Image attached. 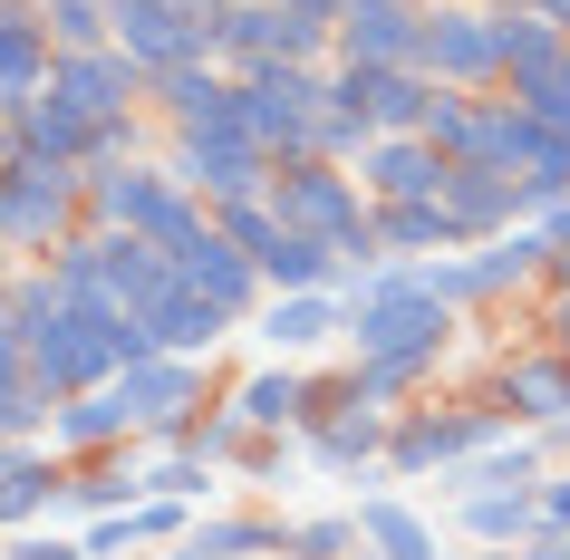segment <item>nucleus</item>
<instances>
[{
	"mask_svg": "<svg viewBox=\"0 0 570 560\" xmlns=\"http://www.w3.org/2000/svg\"><path fill=\"white\" fill-rule=\"evenodd\" d=\"M338 299H348V357H425V367L454 357L464 310L435 299L425 262H377V271H358Z\"/></svg>",
	"mask_w": 570,
	"mask_h": 560,
	"instance_id": "nucleus-1",
	"label": "nucleus"
},
{
	"mask_svg": "<svg viewBox=\"0 0 570 560\" xmlns=\"http://www.w3.org/2000/svg\"><path fill=\"white\" fill-rule=\"evenodd\" d=\"M88 223L97 233H136V242H155L165 262H184L194 242L213 233V204L194 194V184H175V165H97L88 175Z\"/></svg>",
	"mask_w": 570,
	"mask_h": 560,
	"instance_id": "nucleus-2",
	"label": "nucleus"
},
{
	"mask_svg": "<svg viewBox=\"0 0 570 560\" xmlns=\"http://www.w3.org/2000/svg\"><path fill=\"white\" fill-rule=\"evenodd\" d=\"M271 213H281L291 233H309V242H338V252H348V281L387 262L377 233H367V213H377V204H367L358 165H320V155L281 165V175H271Z\"/></svg>",
	"mask_w": 570,
	"mask_h": 560,
	"instance_id": "nucleus-3",
	"label": "nucleus"
},
{
	"mask_svg": "<svg viewBox=\"0 0 570 560\" xmlns=\"http://www.w3.org/2000/svg\"><path fill=\"white\" fill-rule=\"evenodd\" d=\"M503 435H522L503 406H493V386L483 396H454V406H435V396H416V406H396L387 425V473H454V464H474V454H493Z\"/></svg>",
	"mask_w": 570,
	"mask_h": 560,
	"instance_id": "nucleus-4",
	"label": "nucleus"
},
{
	"mask_svg": "<svg viewBox=\"0 0 570 560\" xmlns=\"http://www.w3.org/2000/svg\"><path fill=\"white\" fill-rule=\"evenodd\" d=\"M68 233H88V175L78 165H10L0 175V252H10V271L20 262H49Z\"/></svg>",
	"mask_w": 570,
	"mask_h": 560,
	"instance_id": "nucleus-5",
	"label": "nucleus"
},
{
	"mask_svg": "<svg viewBox=\"0 0 570 560\" xmlns=\"http://www.w3.org/2000/svg\"><path fill=\"white\" fill-rule=\"evenodd\" d=\"M416 68L435 78V88L503 97V10H493V0H425Z\"/></svg>",
	"mask_w": 570,
	"mask_h": 560,
	"instance_id": "nucleus-6",
	"label": "nucleus"
},
{
	"mask_svg": "<svg viewBox=\"0 0 570 560\" xmlns=\"http://www.w3.org/2000/svg\"><path fill=\"white\" fill-rule=\"evenodd\" d=\"M320 97H330V59H271L242 78V107H252V146L271 165H301L309 155V117H320Z\"/></svg>",
	"mask_w": 570,
	"mask_h": 560,
	"instance_id": "nucleus-7",
	"label": "nucleus"
},
{
	"mask_svg": "<svg viewBox=\"0 0 570 560\" xmlns=\"http://www.w3.org/2000/svg\"><path fill=\"white\" fill-rule=\"evenodd\" d=\"M204 367H213V357H136V367L117 377V396H126V415H136V435H146V444L175 454V444L194 435V415H204V396H213Z\"/></svg>",
	"mask_w": 570,
	"mask_h": 560,
	"instance_id": "nucleus-8",
	"label": "nucleus"
},
{
	"mask_svg": "<svg viewBox=\"0 0 570 560\" xmlns=\"http://www.w3.org/2000/svg\"><path fill=\"white\" fill-rule=\"evenodd\" d=\"M493 406L522 425V435H551V425H570V348H551V338H522V348L493 357Z\"/></svg>",
	"mask_w": 570,
	"mask_h": 560,
	"instance_id": "nucleus-9",
	"label": "nucleus"
},
{
	"mask_svg": "<svg viewBox=\"0 0 570 560\" xmlns=\"http://www.w3.org/2000/svg\"><path fill=\"white\" fill-rule=\"evenodd\" d=\"M165 165H175V184H194L213 213H223V204H262L271 175H281L252 136H175V146H165Z\"/></svg>",
	"mask_w": 570,
	"mask_h": 560,
	"instance_id": "nucleus-10",
	"label": "nucleus"
},
{
	"mask_svg": "<svg viewBox=\"0 0 570 560\" xmlns=\"http://www.w3.org/2000/svg\"><path fill=\"white\" fill-rule=\"evenodd\" d=\"M49 97H59V107H78L88 126H126V117H146L155 78L126 59V49H78V59L49 68Z\"/></svg>",
	"mask_w": 570,
	"mask_h": 560,
	"instance_id": "nucleus-11",
	"label": "nucleus"
},
{
	"mask_svg": "<svg viewBox=\"0 0 570 560\" xmlns=\"http://www.w3.org/2000/svg\"><path fill=\"white\" fill-rule=\"evenodd\" d=\"M117 49L146 68V78H165V68L213 59V20H184L165 0H117Z\"/></svg>",
	"mask_w": 570,
	"mask_h": 560,
	"instance_id": "nucleus-12",
	"label": "nucleus"
},
{
	"mask_svg": "<svg viewBox=\"0 0 570 560\" xmlns=\"http://www.w3.org/2000/svg\"><path fill=\"white\" fill-rule=\"evenodd\" d=\"M175 281H184L194 299H213V310H223L233 328H252V320H262V299H271L262 262H252V252H233L223 233H204V242H194V252L175 262Z\"/></svg>",
	"mask_w": 570,
	"mask_h": 560,
	"instance_id": "nucleus-13",
	"label": "nucleus"
},
{
	"mask_svg": "<svg viewBox=\"0 0 570 560\" xmlns=\"http://www.w3.org/2000/svg\"><path fill=\"white\" fill-rule=\"evenodd\" d=\"M435 204L454 213L464 252H474V242H503L512 223H532V204H522V175H493V165H445V194H435Z\"/></svg>",
	"mask_w": 570,
	"mask_h": 560,
	"instance_id": "nucleus-14",
	"label": "nucleus"
},
{
	"mask_svg": "<svg viewBox=\"0 0 570 560\" xmlns=\"http://www.w3.org/2000/svg\"><path fill=\"white\" fill-rule=\"evenodd\" d=\"M416 30H425V10H396V0H348V10H338L330 68H416Z\"/></svg>",
	"mask_w": 570,
	"mask_h": 560,
	"instance_id": "nucleus-15",
	"label": "nucleus"
},
{
	"mask_svg": "<svg viewBox=\"0 0 570 560\" xmlns=\"http://www.w3.org/2000/svg\"><path fill=\"white\" fill-rule=\"evenodd\" d=\"M309 386H320L309 367H291V357H262L252 377L223 386V406H233L252 435H301V425H309Z\"/></svg>",
	"mask_w": 570,
	"mask_h": 560,
	"instance_id": "nucleus-16",
	"label": "nucleus"
},
{
	"mask_svg": "<svg viewBox=\"0 0 570 560\" xmlns=\"http://www.w3.org/2000/svg\"><path fill=\"white\" fill-rule=\"evenodd\" d=\"M252 338H262L271 357H291V367H301L309 348H330V338H348V299H338V291H281V299H262V320H252Z\"/></svg>",
	"mask_w": 570,
	"mask_h": 560,
	"instance_id": "nucleus-17",
	"label": "nucleus"
},
{
	"mask_svg": "<svg viewBox=\"0 0 570 560\" xmlns=\"http://www.w3.org/2000/svg\"><path fill=\"white\" fill-rule=\"evenodd\" d=\"M358 184H367V204H435L445 194V155L425 136H377L358 155Z\"/></svg>",
	"mask_w": 570,
	"mask_h": 560,
	"instance_id": "nucleus-18",
	"label": "nucleus"
},
{
	"mask_svg": "<svg viewBox=\"0 0 570 560\" xmlns=\"http://www.w3.org/2000/svg\"><path fill=\"white\" fill-rule=\"evenodd\" d=\"M338 78H348V97L367 107V126H377V136H425L435 97H445L425 68H338Z\"/></svg>",
	"mask_w": 570,
	"mask_h": 560,
	"instance_id": "nucleus-19",
	"label": "nucleus"
},
{
	"mask_svg": "<svg viewBox=\"0 0 570 560\" xmlns=\"http://www.w3.org/2000/svg\"><path fill=\"white\" fill-rule=\"evenodd\" d=\"M49 20H39V0H0V117L20 107V97H49Z\"/></svg>",
	"mask_w": 570,
	"mask_h": 560,
	"instance_id": "nucleus-20",
	"label": "nucleus"
},
{
	"mask_svg": "<svg viewBox=\"0 0 570 560\" xmlns=\"http://www.w3.org/2000/svg\"><path fill=\"white\" fill-rule=\"evenodd\" d=\"M387 406H348V415H309L301 425V454L309 464H330V473H367V464H387Z\"/></svg>",
	"mask_w": 570,
	"mask_h": 560,
	"instance_id": "nucleus-21",
	"label": "nucleus"
},
{
	"mask_svg": "<svg viewBox=\"0 0 570 560\" xmlns=\"http://www.w3.org/2000/svg\"><path fill=\"white\" fill-rule=\"evenodd\" d=\"M503 10V0H493ZM570 59V30L561 20H532V10H503V97H541L551 78H561Z\"/></svg>",
	"mask_w": 570,
	"mask_h": 560,
	"instance_id": "nucleus-22",
	"label": "nucleus"
},
{
	"mask_svg": "<svg viewBox=\"0 0 570 560\" xmlns=\"http://www.w3.org/2000/svg\"><path fill=\"white\" fill-rule=\"evenodd\" d=\"M49 502H68V454H49V444H10V464H0V531H39Z\"/></svg>",
	"mask_w": 570,
	"mask_h": 560,
	"instance_id": "nucleus-23",
	"label": "nucleus"
},
{
	"mask_svg": "<svg viewBox=\"0 0 570 560\" xmlns=\"http://www.w3.org/2000/svg\"><path fill=\"white\" fill-rule=\"evenodd\" d=\"M97 271H107V299H117V310H136V320L175 291V262H165L155 242H136V233H97Z\"/></svg>",
	"mask_w": 570,
	"mask_h": 560,
	"instance_id": "nucleus-24",
	"label": "nucleus"
},
{
	"mask_svg": "<svg viewBox=\"0 0 570 560\" xmlns=\"http://www.w3.org/2000/svg\"><path fill=\"white\" fill-rule=\"evenodd\" d=\"M10 136H20L30 165H78V175H88V136L97 126L78 117V107H59V97H20V107H10Z\"/></svg>",
	"mask_w": 570,
	"mask_h": 560,
	"instance_id": "nucleus-25",
	"label": "nucleus"
},
{
	"mask_svg": "<svg viewBox=\"0 0 570 560\" xmlns=\"http://www.w3.org/2000/svg\"><path fill=\"white\" fill-rule=\"evenodd\" d=\"M367 233H377L387 262H445V252H464V233H454L445 204H377V213H367Z\"/></svg>",
	"mask_w": 570,
	"mask_h": 560,
	"instance_id": "nucleus-26",
	"label": "nucleus"
},
{
	"mask_svg": "<svg viewBox=\"0 0 570 560\" xmlns=\"http://www.w3.org/2000/svg\"><path fill=\"white\" fill-rule=\"evenodd\" d=\"M49 444H59L68 464H78V454H117V444H136V415H126L117 386H88V396H68V406H59Z\"/></svg>",
	"mask_w": 570,
	"mask_h": 560,
	"instance_id": "nucleus-27",
	"label": "nucleus"
},
{
	"mask_svg": "<svg viewBox=\"0 0 570 560\" xmlns=\"http://www.w3.org/2000/svg\"><path fill=\"white\" fill-rule=\"evenodd\" d=\"M146 338H155V357H213L223 338H233V320H223L213 299H194V291L175 281V291L146 310Z\"/></svg>",
	"mask_w": 570,
	"mask_h": 560,
	"instance_id": "nucleus-28",
	"label": "nucleus"
},
{
	"mask_svg": "<svg viewBox=\"0 0 570 560\" xmlns=\"http://www.w3.org/2000/svg\"><path fill=\"white\" fill-rule=\"evenodd\" d=\"M454 531L474 551H522L541 531V493H454Z\"/></svg>",
	"mask_w": 570,
	"mask_h": 560,
	"instance_id": "nucleus-29",
	"label": "nucleus"
},
{
	"mask_svg": "<svg viewBox=\"0 0 570 560\" xmlns=\"http://www.w3.org/2000/svg\"><path fill=\"white\" fill-rule=\"evenodd\" d=\"M541 473H551L541 435H503L493 454H474V464H454L445 483H454V493H541Z\"/></svg>",
	"mask_w": 570,
	"mask_h": 560,
	"instance_id": "nucleus-30",
	"label": "nucleus"
},
{
	"mask_svg": "<svg viewBox=\"0 0 570 560\" xmlns=\"http://www.w3.org/2000/svg\"><path fill=\"white\" fill-rule=\"evenodd\" d=\"M262 551H281V522H262V512H213L165 560H262Z\"/></svg>",
	"mask_w": 570,
	"mask_h": 560,
	"instance_id": "nucleus-31",
	"label": "nucleus"
},
{
	"mask_svg": "<svg viewBox=\"0 0 570 560\" xmlns=\"http://www.w3.org/2000/svg\"><path fill=\"white\" fill-rule=\"evenodd\" d=\"M358 541H367V560H435V522L406 512L396 493H367L358 502Z\"/></svg>",
	"mask_w": 570,
	"mask_h": 560,
	"instance_id": "nucleus-32",
	"label": "nucleus"
},
{
	"mask_svg": "<svg viewBox=\"0 0 570 560\" xmlns=\"http://www.w3.org/2000/svg\"><path fill=\"white\" fill-rule=\"evenodd\" d=\"M136 502H146V473H126V444L117 454H78V464H68V512H136Z\"/></svg>",
	"mask_w": 570,
	"mask_h": 560,
	"instance_id": "nucleus-33",
	"label": "nucleus"
},
{
	"mask_svg": "<svg viewBox=\"0 0 570 560\" xmlns=\"http://www.w3.org/2000/svg\"><path fill=\"white\" fill-rule=\"evenodd\" d=\"M367 146H377V126H367V107L348 97V78L330 68V97H320V117H309V155H320V165H358Z\"/></svg>",
	"mask_w": 570,
	"mask_h": 560,
	"instance_id": "nucleus-34",
	"label": "nucleus"
},
{
	"mask_svg": "<svg viewBox=\"0 0 570 560\" xmlns=\"http://www.w3.org/2000/svg\"><path fill=\"white\" fill-rule=\"evenodd\" d=\"M262 281H271V299H281V291H348V252H338V242L291 233V242L262 262Z\"/></svg>",
	"mask_w": 570,
	"mask_h": 560,
	"instance_id": "nucleus-35",
	"label": "nucleus"
},
{
	"mask_svg": "<svg viewBox=\"0 0 570 560\" xmlns=\"http://www.w3.org/2000/svg\"><path fill=\"white\" fill-rule=\"evenodd\" d=\"M233 97V68H213V59H194V68H165L155 78V97H146V117H165V126H194V117H213Z\"/></svg>",
	"mask_w": 570,
	"mask_h": 560,
	"instance_id": "nucleus-36",
	"label": "nucleus"
},
{
	"mask_svg": "<svg viewBox=\"0 0 570 560\" xmlns=\"http://www.w3.org/2000/svg\"><path fill=\"white\" fill-rule=\"evenodd\" d=\"M49 20V49L78 59V49H117V0H39Z\"/></svg>",
	"mask_w": 570,
	"mask_h": 560,
	"instance_id": "nucleus-37",
	"label": "nucleus"
},
{
	"mask_svg": "<svg viewBox=\"0 0 570 560\" xmlns=\"http://www.w3.org/2000/svg\"><path fill=\"white\" fill-rule=\"evenodd\" d=\"M358 512H320V522H281V560H358Z\"/></svg>",
	"mask_w": 570,
	"mask_h": 560,
	"instance_id": "nucleus-38",
	"label": "nucleus"
},
{
	"mask_svg": "<svg viewBox=\"0 0 570 560\" xmlns=\"http://www.w3.org/2000/svg\"><path fill=\"white\" fill-rule=\"evenodd\" d=\"M49 425H59V396H49L39 377H10V386H0V444H39Z\"/></svg>",
	"mask_w": 570,
	"mask_h": 560,
	"instance_id": "nucleus-39",
	"label": "nucleus"
},
{
	"mask_svg": "<svg viewBox=\"0 0 570 560\" xmlns=\"http://www.w3.org/2000/svg\"><path fill=\"white\" fill-rule=\"evenodd\" d=\"M252 444H262V435H252L233 406H204V415H194V435H184L175 454H204V464H252Z\"/></svg>",
	"mask_w": 570,
	"mask_h": 560,
	"instance_id": "nucleus-40",
	"label": "nucleus"
},
{
	"mask_svg": "<svg viewBox=\"0 0 570 560\" xmlns=\"http://www.w3.org/2000/svg\"><path fill=\"white\" fill-rule=\"evenodd\" d=\"M213 233L233 242V252H252V262H271V252L291 242V223H281V213H271V194H262V204H223V213H213Z\"/></svg>",
	"mask_w": 570,
	"mask_h": 560,
	"instance_id": "nucleus-41",
	"label": "nucleus"
},
{
	"mask_svg": "<svg viewBox=\"0 0 570 560\" xmlns=\"http://www.w3.org/2000/svg\"><path fill=\"white\" fill-rule=\"evenodd\" d=\"M126 522H136V551H175L184 531H194V502H175V493H146L136 512H126Z\"/></svg>",
	"mask_w": 570,
	"mask_h": 560,
	"instance_id": "nucleus-42",
	"label": "nucleus"
},
{
	"mask_svg": "<svg viewBox=\"0 0 570 560\" xmlns=\"http://www.w3.org/2000/svg\"><path fill=\"white\" fill-rule=\"evenodd\" d=\"M146 493H175V502H204V493H213V464H204V454H165V464L146 473Z\"/></svg>",
	"mask_w": 570,
	"mask_h": 560,
	"instance_id": "nucleus-43",
	"label": "nucleus"
},
{
	"mask_svg": "<svg viewBox=\"0 0 570 560\" xmlns=\"http://www.w3.org/2000/svg\"><path fill=\"white\" fill-rule=\"evenodd\" d=\"M30 377V328H20V299H10V271H0V386Z\"/></svg>",
	"mask_w": 570,
	"mask_h": 560,
	"instance_id": "nucleus-44",
	"label": "nucleus"
},
{
	"mask_svg": "<svg viewBox=\"0 0 570 560\" xmlns=\"http://www.w3.org/2000/svg\"><path fill=\"white\" fill-rule=\"evenodd\" d=\"M0 560H88V541H59V531H10Z\"/></svg>",
	"mask_w": 570,
	"mask_h": 560,
	"instance_id": "nucleus-45",
	"label": "nucleus"
},
{
	"mask_svg": "<svg viewBox=\"0 0 570 560\" xmlns=\"http://www.w3.org/2000/svg\"><path fill=\"white\" fill-rule=\"evenodd\" d=\"M78 541H88V560H107V551H136V522H126V512H97V522L78 531Z\"/></svg>",
	"mask_w": 570,
	"mask_h": 560,
	"instance_id": "nucleus-46",
	"label": "nucleus"
},
{
	"mask_svg": "<svg viewBox=\"0 0 570 560\" xmlns=\"http://www.w3.org/2000/svg\"><path fill=\"white\" fill-rule=\"evenodd\" d=\"M541 531H570V473H541Z\"/></svg>",
	"mask_w": 570,
	"mask_h": 560,
	"instance_id": "nucleus-47",
	"label": "nucleus"
},
{
	"mask_svg": "<svg viewBox=\"0 0 570 560\" xmlns=\"http://www.w3.org/2000/svg\"><path fill=\"white\" fill-rule=\"evenodd\" d=\"M541 338H551V348H570V291H541Z\"/></svg>",
	"mask_w": 570,
	"mask_h": 560,
	"instance_id": "nucleus-48",
	"label": "nucleus"
},
{
	"mask_svg": "<svg viewBox=\"0 0 570 560\" xmlns=\"http://www.w3.org/2000/svg\"><path fill=\"white\" fill-rule=\"evenodd\" d=\"M541 233H551V252H570V204H551V213H541Z\"/></svg>",
	"mask_w": 570,
	"mask_h": 560,
	"instance_id": "nucleus-49",
	"label": "nucleus"
},
{
	"mask_svg": "<svg viewBox=\"0 0 570 560\" xmlns=\"http://www.w3.org/2000/svg\"><path fill=\"white\" fill-rule=\"evenodd\" d=\"M503 10H532V20H561L570 0H503Z\"/></svg>",
	"mask_w": 570,
	"mask_h": 560,
	"instance_id": "nucleus-50",
	"label": "nucleus"
},
{
	"mask_svg": "<svg viewBox=\"0 0 570 560\" xmlns=\"http://www.w3.org/2000/svg\"><path fill=\"white\" fill-rule=\"evenodd\" d=\"M541 291H570V252H551V271H541Z\"/></svg>",
	"mask_w": 570,
	"mask_h": 560,
	"instance_id": "nucleus-51",
	"label": "nucleus"
},
{
	"mask_svg": "<svg viewBox=\"0 0 570 560\" xmlns=\"http://www.w3.org/2000/svg\"><path fill=\"white\" fill-rule=\"evenodd\" d=\"M10 165H20V136H10V117H0V175H10Z\"/></svg>",
	"mask_w": 570,
	"mask_h": 560,
	"instance_id": "nucleus-52",
	"label": "nucleus"
},
{
	"mask_svg": "<svg viewBox=\"0 0 570 560\" xmlns=\"http://www.w3.org/2000/svg\"><path fill=\"white\" fill-rule=\"evenodd\" d=\"M165 10H184V20H213V10H223V0H165Z\"/></svg>",
	"mask_w": 570,
	"mask_h": 560,
	"instance_id": "nucleus-53",
	"label": "nucleus"
},
{
	"mask_svg": "<svg viewBox=\"0 0 570 560\" xmlns=\"http://www.w3.org/2000/svg\"><path fill=\"white\" fill-rule=\"evenodd\" d=\"M474 560H522V551H474Z\"/></svg>",
	"mask_w": 570,
	"mask_h": 560,
	"instance_id": "nucleus-54",
	"label": "nucleus"
},
{
	"mask_svg": "<svg viewBox=\"0 0 570 560\" xmlns=\"http://www.w3.org/2000/svg\"><path fill=\"white\" fill-rule=\"evenodd\" d=\"M561 97H570V59H561Z\"/></svg>",
	"mask_w": 570,
	"mask_h": 560,
	"instance_id": "nucleus-55",
	"label": "nucleus"
},
{
	"mask_svg": "<svg viewBox=\"0 0 570 560\" xmlns=\"http://www.w3.org/2000/svg\"><path fill=\"white\" fill-rule=\"evenodd\" d=\"M396 10H425V0H396Z\"/></svg>",
	"mask_w": 570,
	"mask_h": 560,
	"instance_id": "nucleus-56",
	"label": "nucleus"
},
{
	"mask_svg": "<svg viewBox=\"0 0 570 560\" xmlns=\"http://www.w3.org/2000/svg\"><path fill=\"white\" fill-rule=\"evenodd\" d=\"M0 464H10V444H0Z\"/></svg>",
	"mask_w": 570,
	"mask_h": 560,
	"instance_id": "nucleus-57",
	"label": "nucleus"
},
{
	"mask_svg": "<svg viewBox=\"0 0 570 560\" xmlns=\"http://www.w3.org/2000/svg\"><path fill=\"white\" fill-rule=\"evenodd\" d=\"M358 560H367V551H358Z\"/></svg>",
	"mask_w": 570,
	"mask_h": 560,
	"instance_id": "nucleus-58",
	"label": "nucleus"
}]
</instances>
